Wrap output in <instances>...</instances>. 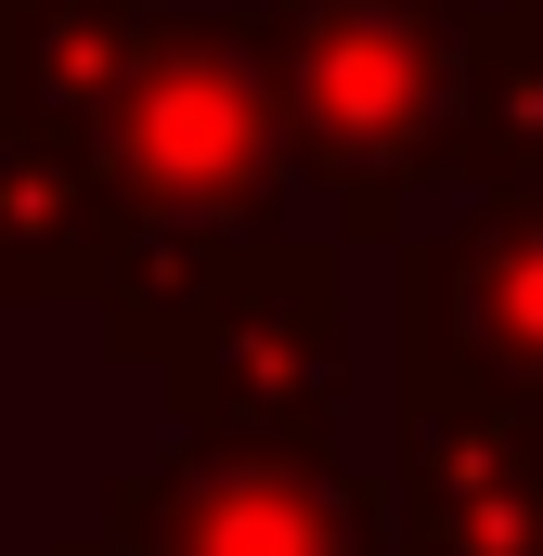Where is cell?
Masks as SVG:
<instances>
[{"instance_id":"1","label":"cell","mask_w":543,"mask_h":556,"mask_svg":"<svg viewBox=\"0 0 543 556\" xmlns=\"http://www.w3.org/2000/svg\"><path fill=\"white\" fill-rule=\"evenodd\" d=\"M117 142H130V181H142V194H220V181L247 168L260 117H247L233 65H220L207 39H168L130 91H117Z\"/></svg>"}]
</instances>
